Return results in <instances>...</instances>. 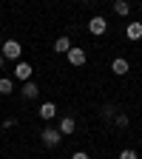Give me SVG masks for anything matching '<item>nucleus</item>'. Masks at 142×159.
I'll use <instances>...</instances> for the list:
<instances>
[{"label":"nucleus","mask_w":142,"mask_h":159,"mask_svg":"<svg viewBox=\"0 0 142 159\" xmlns=\"http://www.w3.org/2000/svg\"><path fill=\"white\" fill-rule=\"evenodd\" d=\"M40 139H43V145H46V148H57L60 142H63V134H60V128L46 125L43 131H40Z\"/></svg>","instance_id":"nucleus-1"},{"label":"nucleus","mask_w":142,"mask_h":159,"mask_svg":"<svg viewBox=\"0 0 142 159\" xmlns=\"http://www.w3.org/2000/svg\"><path fill=\"white\" fill-rule=\"evenodd\" d=\"M0 54H3L6 60H20V54H23V46H20L17 40H6V43L0 46Z\"/></svg>","instance_id":"nucleus-2"},{"label":"nucleus","mask_w":142,"mask_h":159,"mask_svg":"<svg viewBox=\"0 0 142 159\" xmlns=\"http://www.w3.org/2000/svg\"><path fill=\"white\" fill-rule=\"evenodd\" d=\"M88 31H91L94 37H103V34L108 31V20H105V17H99V14L91 17V20H88Z\"/></svg>","instance_id":"nucleus-3"},{"label":"nucleus","mask_w":142,"mask_h":159,"mask_svg":"<svg viewBox=\"0 0 142 159\" xmlns=\"http://www.w3.org/2000/svg\"><path fill=\"white\" fill-rule=\"evenodd\" d=\"M66 57H68V63H71L74 68H80V66H85V60H88L85 48H80V46H74V48H71V51H68Z\"/></svg>","instance_id":"nucleus-4"},{"label":"nucleus","mask_w":142,"mask_h":159,"mask_svg":"<svg viewBox=\"0 0 142 159\" xmlns=\"http://www.w3.org/2000/svg\"><path fill=\"white\" fill-rule=\"evenodd\" d=\"M31 66L29 63H23V60H17V66H14V80H20V83H29L31 80Z\"/></svg>","instance_id":"nucleus-5"},{"label":"nucleus","mask_w":142,"mask_h":159,"mask_svg":"<svg viewBox=\"0 0 142 159\" xmlns=\"http://www.w3.org/2000/svg\"><path fill=\"white\" fill-rule=\"evenodd\" d=\"M111 71L117 74V77H125L128 71H131V63L125 57H117V60H111Z\"/></svg>","instance_id":"nucleus-6"},{"label":"nucleus","mask_w":142,"mask_h":159,"mask_svg":"<svg viewBox=\"0 0 142 159\" xmlns=\"http://www.w3.org/2000/svg\"><path fill=\"white\" fill-rule=\"evenodd\" d=\"M37 116L43 119V122H51V119L57 116V105H54V102H43V105H40V111H37Z\"/></svg>","instance_id":"nucleus-7"},{"label":"nucleus","mask_w":142,"mask_h":159,"mask_svg":"<svg viewBox=\"0 0 142 159\" xmlns=\"http://www.w3.org/2000/svg\"><path fill=\"white\" fill-rule=\"evenodd\" d=\"M20 94H23V99H37V97H40V85L34 83V80H29V83H23Z\"/></svg>","instance_id":"nucleus-8"},{"label":"nucleus","mask_w":142,"mask_h":159,"mask_svg":"<svg viewBox=\"0 0 142 159\" xmlns=\"http://www.w3.org/2000/svg\"><path fill=\"white\" fill-rule=\"evenodd\" d=\"M71 48H74L71 37H66V34H63V37H57V40H54V51H57V54H68Z\"/></svg>","instance_id":"nucleus-9"},{"label":"nucleus","mask_w":142,"mask_h":159,"mask_svg":"<svg viewBox=\"0 0 142 159\" xmlns=\"http://www.w3.org/2000/svg\"><path fill=\"white\" fill-rule=\"evenodd\" d=\"M74 128H77V119L74 116H63V119H60V134H63V136H71Z\"/></svg>","instance_id":"nucleus-10"},{"label":"nucleus","mask_w":142,"mask_h":159,"mask_svg":"<svg viewBox=\"0 0 142 159\" xmlns=\"http://www.w3.org/2000/svg\"><path fill=\"white\" fill-rule=\"evenodd\" d=\"M114 14L117 17H128L131 14V3L128 0H114Z\"/></svg>","instance_id":"nucleus-11"},{"label":"nucleus","mask_w":142,"mask_h":159,"mask_svg":"<svg viewBox=\"0 0 142 159\" xmlns=\"http://www.w3.org/2000/svg\"><path fill=\"white\" fill-rule=\"evenodd\" d=\"M125 37L128 40H142V23H128V29H125Z\"/></svg>","instance_id":"nucleus-12"},{"label":"nucleus","mask_w":142,"mask_h":159,"mask_svg":"<svg viewBox=\"0 0 142 159\" xmlns=\"http://www.w3.org/2000/svg\"><path fill=\"white\" fill-rule=\"evenodd\" d=\"M119 111H117V105L114 102H108V105H103V119L105 122H114V116H117Z\"/></svg>","instance_id":"nucleus-13"},{"label":"nucleus","mask_w":142,"mask_h":159,"mask_svg":"<svg viewBox=\"0 0 142 159\" xmlns=\"http://www.w3.org/2000/svg\"><path fill=\"white\" fill-rule=\"evenodd\" d=\"M14 91V83H11V77H0V94H11Z\"/></svg>","instance_id":"nucleus-14"},{"label":"nucleus","mask_w":142,"mask_h":159,"mask_svg":"<svg viewBox=\"0 0 142 159\" xmlns=\"http://www.w3.org/2000/svg\"><path fill=\"white\" fill-rule=\"evenodd\" d=\"M128 122H131V119H128V114H122V111L114 116V125H117V128H128Z\"/></svg>","instance_id":"nucleus-15"},{"label":"nucleus","mask_w":142,"mask_h":159,"mask_svg":"<svg viewBox=\"0 0 142 159\" xmlns=\"http://www.w3.org/2000/svg\"><path fill=\"white\" fill-rule=\"evenodd\" d=\"M119 159H139V153L134 148H122V151H119Z\"/></svg>","instance_id":"nucleus-16"},{"label":"nucleus","mask_w":142,"mask_h":159,"mask_svg":"<svg viewBox=\"0 0 142 159\" xmlns=\"http://www.w3.org/2000/svg\"><path fill=\"white\" fill-rule=\"evenodd\" d=\"M14 125H17V119H14V116H9L6 122H3V128H0V131H6V128H14Z\"/></svg>","instance_id":"nucleus-17"},{"label":"nucleus","mask_w":142,"mask_h":159,"mask_svg":"<svg viewBox=\"0 0 142 159\" xmlns=\"http://www.w3.org/2000/svg\"><path fill=\"white\" fill-rule=\"evenodd\" d=\"M71 159H88V153H85V151H74Z\"/></svg>","instance_id":"nucleus-18"},{"label":"nucleus","mask_w":142,"mask_h":159,"mask_svg":"<svg viewBox=\"0 0 142 159\" xmlns=\"http://www.w3.org/2000/svg\"><path fill=\"white\" fill-rule=\"evenodd\" d=\"M3 63H6V57H3V54H0V68H3Z\"/></svg>","instance_id":"nucleus-19"},{"label":"nucleus","mask_w":142,"mask_h":159,"mask_svg":"<svg viewBox=\"0 0 142 159\" xmlns=\"http://www.w3.org/2000/svg\"><path fill=\"white\" fill-rule=\"evenodd\" d=\"M0 136H3V131H0Z\"/></svg>","instance_id":"nucleus-20"},{"label":"nucleus","mask_w":142,"mask_h":159,"mask_svg":"<svg viewBox=\"0 0 142 159\" xmlns=\"http://www.w3.org/2000/svg\"><path fill=\"white\" fill-rule=\"evenodd\" d=\"M0 46H3V43H0Z\"/></svg>","instance_id":"nucleus-21"}]
</instances>
